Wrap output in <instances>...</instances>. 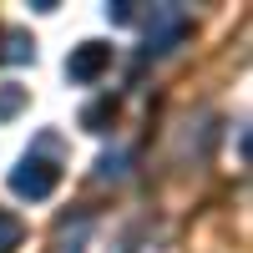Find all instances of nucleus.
<instances>
[{
  "mask_svg": "<svg viewBox=\"0 0 253 253\" xmlns=\"http://www.w3.org/2000/svg\"><path fill=\"white\" fill-rule=\"evenodd\" d=\"M117 122V96H96L86 112H81V126L86 132H107V126Z\"/></svg>",
  "mask_w": 253,
  "mask_h": 253,
  "instance_id": "nucleus-4",
  "label": "nucleus"
},
{
  "mask_svg": "<svg viewBox=\"0 0 253 253\" xmlns=\"http://www.w3.org/2000/svg\"><path fill=\"white\" fill-rule=\"evenodd\" d=\"M107 71H112V46H101V41H81V46H71L66 76L76 81V86H91V81H101Z\"/></svg>",
  "mask_w": 253,
  "mask_h": 253,
  "instance_id": "nucleus-2",
  "label": "nucleus"
},
{
  "mask_svg": "<svg viewBox=\"0 0 253 253\" xmlns=\"http://www.w3.org/2000/svg\"><path fill=\"white\" fill-rule=\"evenodd\" d=\"M122 172H126V152H107L96 162V177H122Z\"/></svg>",
  "mask_w": 253,
  "mask_h": 253,
  "instance_id": "nucleus-7",
  "label": "nucleus"
},
{
  "mask_svg": "<svg viewBox=\"0 0 253 253\" xmlns=\"http://www.w3.org/2000/svg\"><path fill=\"white\" fill-rule=\"evenodd\" d=\"M20 238H26V228H20V218H10V213H0V253H5V248H15Z\"/></svg>",
  "mask_w": 253,
  "mask_h": 253,
  "instance_id": "nucleus-6",
  "label": "nucleus"
},
{
  "mask_svg": "<svg viewBox=\"0 0 253 253\" xmlns=\"http://www.w3.org/2000/svg\"><path fill=\"white\" fill-rule=\"evenodd\" d=\"M36 56V41L26 31H5V46H0V61H10V66H20V61Z\"/></svg>",
  "mask_w": 253,
  "mask_h": 253,
  "instance_id": "nucleus-5",
  "label": "nucleus"
},
{
  "mask_svg": "<svg viewBox=\"0 0 253 253\" xmlns=\"http://www.w3.org/2000/svg\"><path fill=\"white\" fill-rule=\"evenodd\" d=\"M107 15L117 20V26H132V20H137V5H132V0H112V5H107Z\"/></svg>",
  "mask_w": 253,
  "mask_h": 253,
  "instance_id": "nucleus-8",
  "label": "nucleus"
},
{
  "mask_svg": "<svg viewBox=\"0 0 253 253\" xmlns=\"http://www.w3.org/2000/svg\"><path fill=\"white\" fill-rule=\"evenodd\" d=\"M66 253H76V248H66Z\"/></svg>",
  "mask_w": 253,
  "mask_h": 253,
  "instance_id": "nucleus-10",
  "label": "nucleus"
},
{
  "mask_svg": "<svg viewBox=\"0 0 253 253\" xmlns=\"http://www.w3.org/2000/svg\"><path fill=\"white\" fill-rule=\"evenodd\" d=\"M20 101H26V91H20V86H5V91H0V117H15Z\"/></svg>",
  "mask_w": 253,
  "mask_h": 253,
  "instance_id": "nucleus-9",
  "label": "nucleus"
},
{
  "mask_svg": "<svg viewBox=\"0 0 253 253\" xmlns=\"http://www.w3.org/2000/svg\"><path fill=\"white\" fill-rule=\"evenodd\" d=\"M182 36H187V15H182V5H162V10H152V20H147V56L172 51Z\"/></svg>",
  "mask_w": 253,
  "mask_h": 253,
  "instance_id": "nucleus-3",
  "label": "nucleus"
},
{
  "mask_svg": "<svg viewBox=\"0 0 253 253\" xmlns=\"http://www.w3.org/2000/svg\"><path fill=\"white\" fill-rule=\"evenodd\" d=\"M56 187H61V167L46 162V157H20V162L10 167V193H15V198L41 203V198H51Z\"/></svg>",
  "mask_w": 253,
  "mask_h": 253,
  "instance_id": "nucleus-1",
  "label": "nucleus"
}]
</instances>
